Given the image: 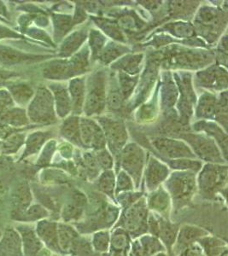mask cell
<instances>
[{
	"label": "cell",
	"mask_w": 228,
	"mask_h": 256,
	"mask_svg": "<svg viewBox=\"0 0 228 256\" xmlns=\"http://www.w3.org/2000/svg\"><path fill=\"white\" fill-rule=\"evenodd\" d=\"M28 118L32 122L50 124L56 122L54 98L46 88H38L34 98L28 107Z\"/></svg>",
	"instance_id": "1"
},
{
	"label": "cell",
	"mask_w": 228,
	"mask_h": 256,
	"mask_svg": "<svg viewBox=\"0 0 228 256\" xmlns=\"http://www.w3.org/2000/svg\"><path fill=\"white\" fill-rule=\"evenodd\" d=\"M85 111L88 116L100 114L106 105V82L102 73L92 76L88 82Z\"/></svg>",
	"instance_id": "2"
},
{
	"label": "cell",
	"mask_w": 228,
	"mask_h": 256,
	"mask_svg": "<svg viewBox=\"0 0 228 256\" xmlns=\"http://www.w3.org/2000/svg\"><path fill=\"white\" fill-rule=\"evenodd\" d=\"M100 122L104 129L106 140L113 152H119L128 140L126 128L122 122L108 117L100 118Z\"/></svg>",
	"instance_id": "3"
},
{
	"label": "cell",
	"mask_w": 228,
	"mask_h": 256,
	"mask_svg": "<svg viewBox=\"0 0 228 256\" xmlns=\"http://www.w3.org/2000/svg\"><path fill=\"white\" fill-rule=\"evenodd\" d=\"M80 140L82 144L88 148L101 150L106 144V136L95 122L92 120L82 119L80 120Z\"/></svg>",
	"instance_id": "4"
},
{
	"label": "cell",
	"mask_w": 228,
	"mask_h": 256,
	"mask_svg": "<svg viewBox=\"0 0 228 256\" xmlns=\"http://www.w3.org/2000/svg\"><path fill=\"white\" fill-rule=\"evenodd\" d=\"M200 158L210 162H222V158L216 144L207 138L196 134H186L183 136Z\"/></svg>",
	"instance_id": "5"
},
{
	"label": "cell",
	"mask_w": 228,
	"mask_h": 256,
	"mask_svg": "<svg viewBox=\"0 0 228 256\" xmlns=\"http://www.w3.org/2000/svg\"><path fill=\"white\" fill-rule=\"evenodd\" d=\"M122 164L138 183L144 164V152L134 144L126 146L122 154Z\"/></svg>",
	"instance_id": "6"
},
{
	"label": "cell",
	"mask_w": 228,
	"mask_h": 256,
	"mask_svg": "<svg viewBox=\"0 0 228 256\" xmlns=\"http://www.w3.org/2000/svg\"><path fill=\"white\" fill-rule=\"evenodd\" d=\"M153 146L158 148V152L168 158H193L194 154L190 148L184 143L177 140L168 138H156L153 140Z\"/></svg>",
	"instance_id": "7"
},
{
	"label": "cell",
	"mask_w": 228,
	"mask_h": 256,
	"mask_svg": "<svg viewBox=\"0 0 228 256\" xmlns=\"http://www.w3.org/2000/svg\"><path fill=\"white\" fill-rule=\"evenodd\" d=\"M78 74L72 60H55L47 64L43 70L44 78L49 80H66Z\"/></svg>",
	"instance_id": "8"
},
{
	"label": "cell",
	"mask_w": 228,
	"mask_h": 256,
	"mask_svg": "<svg viewBox=\"0 0 228 256\" xmlns=\"http://www.w3.org/2000/svg\"><path fill=\"white\" fill-rule=\"evenodd\" d=\"M194 178L190 174H176L168 183L172 196L180 200L188 199L194 190Z\"/></svg>",
	"instance_id": "9"
},
{
	"label": "cell",
	"mask_w": 228,
	"mask_h": 256,
	"mask_svg": "<svg viewBox=\"0 0 228 256\" xmlns=\"http://www.w3.org/2000/svg\"><path fill=\"white\" fill-rule=\"evenodd\" d=\"M40 59H42L40 56L26 54L18 50L13 49L12 47L0 44V65L2 66L12 67L26 62L38 61Z\"/></svg>",
	"instance_id": "10"
},
{
	"label": "cell",
	"mask_w": 228,
	"mask_h": 256,
	"mask_svg": "<svg viewBox=\"0 0 228 256\" xmlns=\"http://www.w3.org/2000/svg\"><path fill=\"white\" fill-rule=\"evenodd\" d=\"M226 180V168H216V166H206L200 175V187L205 192H213L217 186H222Z\"/></svg>",
	"instance_id": "11"
},
{
	"label": "cell",
	"mask_w": 228,
	"mask_h": 256,
	"mask_svg": "<svg viewBox=\"0 0 228 256\" xmlns=\"http://www.w3.org/2000/svg\"><path fill=\"white\" fill-rule=\"evenodd\" d=\"M198 80L206 88H213L216 89H222L226 88L228 74L222 68L212 67L206 71L198 74Z\"/></svg>",
	"instance_id": "12"
},
{
	"label": "cell",
	"mask_w": 228,
	"mask_h": 256,
	"mask_svg": "<svg viewBox=\"0 0 228 256\" xmlns=\"http://www.w3.org/2000/svg\"><path fill=\"white\" fill-rule=\"evenodd\" d=\"M0 123L10 128H20L28 124V118L22 108H10L0 112Z\"/></svg>",
	"instance_id": "13"
},
{
	"label": "cell",
	"mask_w": 228,
	"mask_h": 256,
	"mask_svg": "<svg viewBox=\"0 0 228 256\" xmlns=\"http://www.w3.org/2000/svg\"><path fill=\"white\" fill-rule=\"evenodd\" d=\"M50 89L54 94V102L56 104V113L60 117H65L72 108L70 96L67 89L61 84H52Z\"/></svg>",
	"instance_id": "14"
},
{
	"label": "cell",
	"mask_w": 228,
	"mask_h": 256,
	"mask_svg": "<svg viewBox=\"0 0 228 256\" xmlns=\"http://www.w3.org/2000/svg\"><path fill=\"white\" fill-rule=\"evenodd\" d=\"M85 83L82 79H74L70 83L71 104L76 114H80L85 98Z\"/></svg>",
	"instance_id": "15"
},
{
	"label": "cell",
	"mask_w": 228,
	"mask_h": 256,
	"mask_svg": "<svg viewBox=\"0 0 228 256\" xmlns=\"http://www.w3.org/2000/svg\"><path fill=\"white\" fill-rule=\"evenodd\" d=\"M168 169L155 159H152L147 168V184L150 189L155 188L167 177Z\"/></svg>",
	"instance_id": "16"
},
{
	"label": "cell",
	"mask_w": 228,
	"mask_h": 256,
	"mask_svg": "<svg viewBox=\"0 0 228 256\" xmlns=\"http://www.w3.org/2000/svg\"><path fill=\"white\" fill-rule=\"evenodd\" d=\"M86 38V31L80 30L74 32L68 36L66 40H64V43L62 44L60 49V56L62 58H67L76 52L79 47L82 46V43Z\"/></svg>",
	"instance_id": "17"
},
{
	"label": "cell",
	"mask_w": 228,
	"mask_h": 256,
	"mask_svg": "<svg viewBox=\"0 0 228 256\" xmlns=\"http://www.w3.org/2000/svg\"><path fill=\"white\" fill-rule=\"evenodd\" d=\"M61 134L65 138L76 144L82 146L80 140V129L79 119L77 117H70L62 125Z\"/></svg>",
	"instance_id": "18"
},
{
	"label": "cell",
	"mask_w": 228,
	"mask_h": 256,
	"mask_svg": "<svg viewBox=\"0 0 228 256\" xmlns=\"http://www.w3.org/2000/svg\"><path fill=\"white\" fill-rule=\"evenodd\" d=\"M20 238L15 232H6L2 244H0V254L2 256H18L20 253Z\"/></svg>",
	"instance_id": "19"
},
{
	"label": "cell",
	"mask_w": 228,
	"mask_h": 256,
	"mask_svg": "<svg viewBox=\"0 0 228 256\" xmlns=\"http://www.w3.org/2000/svg\"><path fill=\"white\" fill-rule=\"evenodd\" d=\"M50 135L52 134L49 132H36L30 134L26 140V148L22 158L36 154L43 146L44 142L50 137Z\"/></svg>",
	"instance_id": "20"
},
{
	"label": "cell",
	"mask_w": 228,
	"mask_h": 256,
	"mask_svg": "<svg viewBox=\"0 0 228 256\" xmlns=\"http://www.w3.org/2000/svg\"><path fill=\"white\" fill-rule=\"evenodd\" d=\"M8 89L13 101H16L19 104H26L34 95V90L30 84L22 82L10 84Z\"/></svg>",
	"instance_id": "21"
},
{
	"label": "cell",
	"mask_w": 228,
	"mask_h": 256,
	"mask_svg": "<svg viewBox=\"0 0 228 256\" xmlns=\"http://www.w3.org/2000/svg\"><path fill=\"white\" fill-rule=\"evenodd\" d=\"M216 99L211 94H205L200 98L196 108V116L199 118L208 119L216 114Z\"/></svg>",
	"instance_id": "22"
},
{
	"label": "cell",
	"mask_w": 228,
	"mask_h": 256,
	"mask_svg": "<svg viewBox=\"0 0 228 256\" xmlns=\"http://www.w3.org/2000/svg\"><path fill=\"white\" fill-rule=\"evenodd\" d=\"M195 128L196 130L198 131H205L206 132H208L210 135L213 136L214 138H216V140L219 142L220 146L222 147L223 150H224V154L226 156V146H228V138L222 130L217 126L216 125H214L213 123H207V122H198L196 123L195 125Z\"/></svg>",
	"instance_id": "23"
},
{
	"label": "cell",
	"mask_w": 228,
	"mask_h": 256,
	"mask_svg": "<svg viewBox=\"0 0 228 256\" xmlns=\"http://www.w3.org/2000/svg\"><path fill=\"white\" fill-rule=\"evenodd\" d=\"M25 141V134L14 132L6 138L1 144V150L4 154H14L22 147Z\"/></svg>",
	"instance_id": "24"
},
{
	"label": "cell",
	"mask_w": 228,
	"mask_h": 256,
	"mask_svg": "<svg viewBox=\"0 0 228 256\" xmlns=\"http://www.w3.org/2000/svg\"><path fill=\"white\" fill-rule=\"evenodd\" d=\"M146 211L143 208H141L140 204H138L128 212L125 220V226L129 230H136L137 228L142 226L146 220Z\"/></svg>",
	"instance_id": "25"
},
{
	"label": "cell",
	"mask_w": 228,
	"mask_h": 256,
	"mask_svg": "<svg viewBox=\"0 0 228 256\" xmlns=\"http://www.w3.org/2000/svg\"><path fill=\"white\" fill-rule=\"evenodd\" d=\"M143 58V55L126 56V58H123L120 61L117 62L114 64V68L118 70H123L124 72L134 74L136 73L138 70L140 64Z\"/></svg>",
	"instance_id": "26"
},
{
	"label": "cell",
	"mask_w": 228,
	"mask_h": 256,
	"mask_svg": "<svg viewBox=\"0 0 228 256\" xmlns=\"http://www.w3.org/2000/svg\"><path fill=\"white\" fill-rule=\"evenodd\" d=\"M54 22V36L59 40L67 34L72 28V19L70 16L64 15L53 16Z\"/></svg>",
	"instance_id": "27"
},
{
	"label": "cell",
	"mask_w": 228,
	"mask_h": 256,
	"mask_svg": "<svg viewBox=\"0 0 228 256\" xmlns=\"http://www.w3.org/2000/svg\"><path fill=\"white\" fill-rule=\"evenodd\" d=\"M13 198H14V204L18 208H20V210L25 208L31 201V194H30L28 184H19L13 194Z\"/></svg>",
	"instance_id": "28"
},
{
	"label": "cell",
	"mask_w": 228,
	"mask_h": 256,
	"mask_svg": "<svg viewBox=\"0 0 228 256\" xmlns=\"http://www.w3.org/2000/svg\"><path fill=\"white\" fill-rule=\"evenodd\" d=\"M126 47L119 44H114V43H110L108 46L106 47V49L104 50V52L101 53L100 58L104 62H110L112 60L117 58L118 56L122 55L124 53L126 52Z\"/></svg>",
	"instance_id": "29"
},
{
	"label": "cell",
	"mask_w": 228,
	"mask_h": 256,
	"mask_svg": "<svg viewBox=\"0 0 228 256\" xmlns=\"http://www.w3.org/2000/svg\"><path fill=\"white\" fill-rule=\"evenodd\" d=\"M38 233L47 244L55 247L56 245V228L55 224L44 222L42 224H40L38 226Z\"/></svg>",
	"instance_id": "30"
},
{
	"label": "cell",
	"mask_w": 228,
	"mask_h": 256,
	"mask_svg": "<svg viewBox=\"0 0 228 256\" xmlns=\"http://www.w3.org/2000/svg\"><path fill=\"white\" fill-rule=\"evenodd\" d=\"M96 24L98 26H100L107 34L110 35L112 38L117 40H124L123 35L120 32L119 26H117L116 24L112 22V20H107V19H96Z\"/></svg>",
	"instance_id": "31"
},
{
	"label": "cell",
	"mask_w": 228,
	"mask_h": 256,
	"mask_svg": "<svg viewBox=\"0 0 228 256\" xmlns=\"http://www.w3.org/2000/svg\"><path fill=\"white\" fill-rule=\"evenodd\" d=\"M162 89V105L164 108L171 107L174 104L177 98V90L176 86L170 80H166Z\"/></svg>",
	"instance_id": "32"
},
{
	"label": "cell",
	"mask_w": 228,
	"mask_h": 256,
	"mask_svg": "<svg viewBox=\"0 0 228 256\" xmlns=\"http://www.w3.org/2000/svg\"><path fill=\"white\" fill-rule=\"evenodd\" d=\"M24 240L26 253L34 254L40 248V242L31 230H26L24 233Z\"/></svg>",
	"instance_id": "33"
},
{
	"label": "cell",
	"mask_w": 228,
	"mask_h": 256,
	"mask_svg": "<svg viewBox=\"0 0 228 256\" xmlns=\"http://www.w3.org/2000/svg\"><path fill=\"white\" fill-rule=\"evenodd\" d=\"M114 178L113 172L110 171L102 174V176L100 177L98 186L101 190L108 194V195L112 196L113 194V189H114Z\"/></svg>",
	"instance_id": "34"
},
{
	"label": "cell",
	"mask_w": 228,
	"mask_h": 256,
	"mask_svg": "<svg viewBox=\"0 0 228 256\" xmlns=\"http://www.w3.org/2000/svg\"><path fill=\"white\" fill-rule=\"evenodd\" d=\"M120 88H122V94L124 98H126L132 94L134 88L137 83L136 78H132L130 76L120 74Z\"/></svg>",
	"instance_id": "35"
},
{
	"label": "cell",
	"mask_w": 228,
	"mask_h": 256,
	"mask_svg": "<svg viewBox=\"0 0 228 256\" xmlns=\"http://www.w3.org/2000/svg\"><path fill=\"white\" fill-rule=\"evenodd\" d=\"M216 114L217 120H219L220 123L225 128H226V120H228V96H226V92L223 94L220 102L217 104Z\"/></svg>",
	"instance_id": "36"
},
{
	"label": "cell",
	"mask_w": 228,
	"mask_h": 256,
	"mask_svg": "<svg viewBox=\"0 0 228 256\" xmlns=\"http://www.w3.org/2000/svg\"><path fill=\"white\" fill-rule=\"evenodd\" d=\"M104 43H106L104 37L100 32H98L96 30H92L90 36V46L94 56L100 55Z\"/></svg>",
	"instance_id": "37"
},
{
	"label": "cell",
	"mask_w": 228,
	"mask_h": 256,
	"mask_svg": "<svg viewBox=\"0 0 228 256\" xmlns=\"http://www.w3.org/2000/svg\"><path fill=\"white\" fill-rule=\"evenodd\" d=\"M202 232L201 230H198L196 228H193V227H186L180 232V242H182L183 244H190V242L200 236L202 234Z\"/></svg>",
	"instance_id": "38"
},
{
	"label": "cell",
	"mask_w": 228,
	"mask_h": 256,
	"mask_svg": "<svg viewBox=\"0 0 228 256\" xmlns=\"http://www.w3.org/2000/svg\"><path fill=\"white\" fill-rule=\"evenodd\" d=\"M170 165L172 166V168L192 169L195 171L201 168V163L190 160H172L170 162Z\"/></svg>",
	"instance_id": "39"
},
{
	"label": "cell",
	"mask_w": 228,
	"mask_h": 256,
	"mask_svg": "<svg viewBox=\"0 0 228 256\" xmlns=\"http://www.w3.org/2000/svg\"><path fill=\"white\" fill-rule=\"evenodd\" d=\"M123 96L122 92L119 90H113L110 95H108L107 102H108V107L113 110H117L122 107V104Z\"/></svg>",
	"instance_id": "40"
},
{
	"label": "cell",
	"mask_w": 228,
	"mask_h": 256,
	"mask_svg": "<svg viewBox=\"0 0 228 256\" xmlns=\"http://www.w3.org/2000/svg\"><path fill=\"white\" fill-rule=\"evenodd\" d=\"M55 148H56L55 141H50L49 143L47 144L43 150V153L41 154L40 158L38 159V165H46L49 162Z\"/></svg>",
	"instance_id": "41"
},
{
	"label": "cell",
	"mask_w": 228,
	"mask_h": 256,
	"mask_svg": "<svg viewBox=\"0 0 228 256\" xmlns=\"http://www.w3.org/2000/svg\"><path fill=\"white\" fill-rule=\"evenodd\" d=\"M150 206L158 210H164L168 205V196L164 192H158L150 201Z\"/></svg>",
	"instance_id": "42"
},
{
	"label": "cell",
	"mask_w": 228,
	"mask_h": 256,
	"mask_svg": "<svg viewBox=\"0 0 228 256\" xmlns=\"http://www.w3.org/2000/svg\"><path fill=\"white\" fill-rule=\"evenodd\" d=\"M161 234L164 241L166 242V244H172L174 239V235H176V228L174 226L168 224V223H164L162 224Z\"/></svg>",
	"instance_id": "43"
},
{
	"label": "cell",
	"mask_w": 228,
	"mask_h": 256,
	"mask_svg": "<svg viewBox=\"0 0 228 256\" xmlns=\"http://www.w3.org/2000/svg\"><path fill=\"white\" fill-rule=\"evenodd\" d=\"M76 238V233L70 228L66 226H62L60 229V238L61 244L64 245V247H68L72 244L74 239Z\"/></svg>",
	"instance_id": "44"
},
{
	"label": "cell",
	"mask_w": 228,
	"mask_h": 256,
	"mask_svg": "<svg viewBox=\"0 0 228 256\" xmlns=\"http://www.w3.org/2000/svg\"><path fill=\"white\" fill-rule=\"evenodd\" d=\"M14 105V101L9 92L4 89H0V112L12 108Z\"/></svg>",
	"instance_id": "45"
},
{
	"label": "cell",
	"mask_w": 228,
	"mask_h": 256,
	"mask_svg": "<svg viewBox=\"0 0 228 256\" xmlns=\"http://www.w3.org/2000/svg\"><path fill=\"white\" fill-rule=\"evenodd\" d=\"M108 233L100 232L96 234L94 238V244L98 250L106 251L108 248Z\"/></svg>",
	"instance_id": "46"
},
{
	"label": "cell",
	"mask_w": 228,
	"mask_h": 256,
	"mask_svg": "<svg viewBox=\"0 0 228 256\" xmlns=\"http://www.w3.org/2000/svg\"><path fill=\"white\" fill-rule=\"evenodd\" d=\"M96 160L100 163V166L104 168H110L113 165V160L110 154L104 150H101L96 156Z\"/></svg>",
	"instance_id": "47"
},
{
	"label": "cell",
	"mask_w": 228,
	"mask_h": 256,
	"mask_svg": "<svg viewBox=\"0 0 228 256\" xmlns=\"http://www.w3.org/2000/svg\"><path fill=\"white\" fill-rule=\"evenodd\" d=\"M112 242H113V247L116 250H122L128 244V238L125 234L118 232V234H114Z\"/></svg>",
	"instance_id": "48"
},
{
	"label": "cell",
	"mask_w": 228,
	"mask_h": 256,
	"mask_svg": "<svg viewBox=\"0 0 228 256\" xmlns=\"http://www.w3.org/2000/svg\"><path fill=\"white\" fill-rule=\"evenodd\" d=\"M118 190H124L132 189V183L131 180L125 172H120L118 176Z\"/></svg>",
	"instance_id": "49"
},
{
	"label": "cell",
	"mask_w": 228,
	"mask_h": 256,
	"mask_svg": "<svg viewBox=\"0 0 228 256\" xmlns=\"http://www.w3.org/2000/svg\"><path fill=\"white\" fill-rule=\"evenodd\" d=\"M26 34L34 38H38V40H42L47 41L49 43H52V41L49 38V36L42 30H38V28H31L30 30H26Z\"/></svg>",
	"instance_id": "50"
},
{
	"label": "cell",
	"mask_w": 228,
	"mask_h": 256,
	"mask_svg": "<svg viewBox=\"0 0 228 256\" xmlns=\"http://www.w3.org/2000/svg\"><path fill=\"white\" fill-rule=\"evenodd\" d=\"M22 38V35L19 34L18 32L10 30L9 28L3 26L0 24V40L3 38Z\"/></svg>",
	"instance_id": "51"
},
{
	"label": "cell",
	"mask_w": 228,
	"mask_h": 256,
	"mask_svg": "<svg viewBox=\"0 0 228 256\" xmlns=\"http://www.w3.org/2000/svg\"><path fill=\"white\" fill-rule=\"evenodd\" d=\"M46 212L40 206H34L31 210L26 212V216L31 220H36V218H41L46 216Z\"/></svg>",
	"instance_id": "52"
},
{
	"label": "cell",
	"mask_w": 228,
	"mask_h": 256,
	"mask_svg": "<svg viewBox=\"0 0 228 256\" xmlns=\"http://www.w3.org/2000/svg\"><path fill=\"white\" fill-rule=\"evenodd\" d=\"M14 131L15 129H13L9 126L0 123V138H6L10 134H14Z\"/></svg>",
	"instance_id": "53"
},
{
	"label": "cell",
	"mask_w": 228,
	"mask_h": 256,
	"mask_svg": "<svg viewBox=\"0 0 228 256\" xmlns=\"http://www.w3.org/2000/svg\"><path fill=\"white\" fill-rule=\"evenodd\" d=\"M12 163V159L6 156H2L0 158V168H9Z\"/></svg>",
	"instance_id": "54"
},
{
	"label": "cell",
	"mask_w": 228,
	"mask_h": 256,
	"mask_svg": "<svg viewBox=\"0 0 228 256\" xmlns=\"http://www.w3.org/2000/svg\"><path fill=\"white\" fill-rule=\"evenodd\" d=\"M182 256H198V251L196 248H189Z\"/></svg>",
	"instance_id": "55"
},
{
	"label": "cell",
	"mask_w": 228,
	"mask_h": 256,
	"mask_svg": "<svg viewBox=\"0 0 228 256\" xmlns=\"http://www.w3.org/2000/svg\"><path fill=\"white\" fill-rule=\"evenodd\" d=\"M6 189L4 186V184L3 181L0 180V198H3L4 194H6Z\"/></svg>",
	"instance_id": "56"
},
{
	"label": "cell",
	"mask_w": 228,
	"mask_h": 256,
	"mask_svg": "<svg viewBox=\"0 0 228 256\" xmlns=\"http://www.w3.org/2000/svg\"><path fill=\"white\" fill-rule=\"evenodd\" d=\"M0 20H4V19H3V18H0Z\"/></svg>",
	"instance_id": "57"
},
{
	"label": "cell",
	"mask_w": 228,
	"mask_h": 256,
	"mask_svg": "<svg viewBox=\"0 0 228 256\" xmlns=\"http://www.w3.org/2000/svg\"><path fill=\"white\" fill-rule=\"evenodd\" d=\"M0 148H1V143H0Z\"/></svg>",
	"instance_id": "58"
}]
</instances>
